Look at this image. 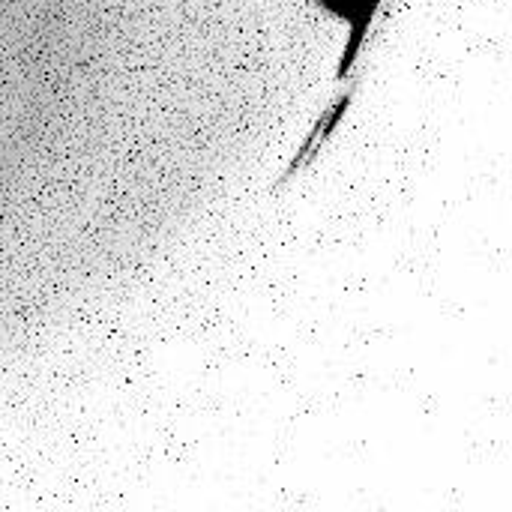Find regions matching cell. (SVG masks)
Here are the masks:
<instances>
[{"instance_id": "1", "label": "cell", "mask_w": 512, "mask_h": 512, "mask_svg": "<svg viewBox=\"0 0 512 512\" xmlns=\"http://www.w3.org/2000/svg\"><path fill=\"white\" fill-rule=\"evenodd\" d=\"M324 3H327L330 9H336V12H342V15L354 18V15H366L372 0H324Z\"/></svg>"}]
</instances>
